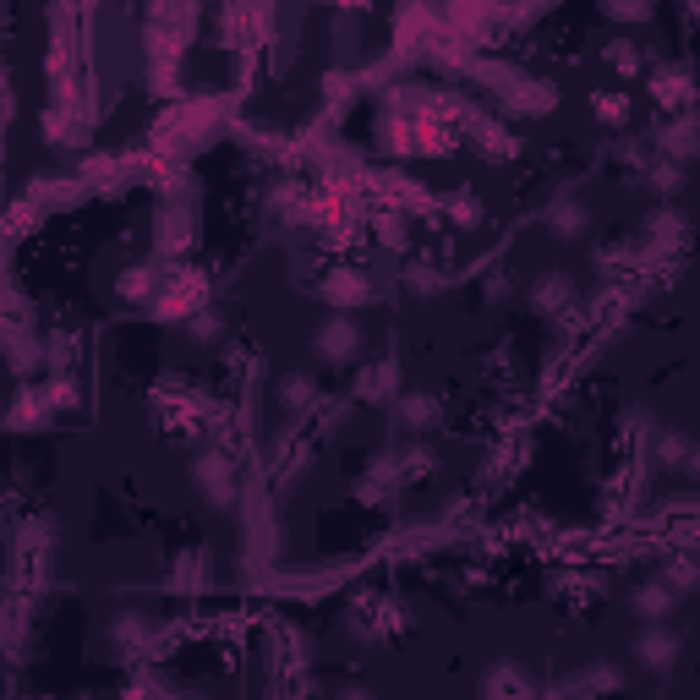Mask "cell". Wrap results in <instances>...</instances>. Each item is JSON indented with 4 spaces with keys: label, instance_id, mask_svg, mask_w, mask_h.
<instances>
[{
    "label": "cell",
    "instance_id": "52a82bcc",
    "mask_svg": "<svg viewBox=\"0 0 700 700\" xmlns=\"http://www.w3.org/2000/svg\"><path fill=\"white\" fill-rule=\"evenodd\" d=\"M635 651H640V662H646V668H668L673 651H679V635H673V629H646Z\"/></svg>",
    "mask_w": 700,
    "mask_h": 700
},
{
    "label": "cell",
    "instance_id": "277c9868",
    "mask_svg": "<svg viewBox=\"0 0 700 700\" xmlns=\"http://www.w3.org/2000/svg\"><path fill=\"white\" fill-rule=\"evenodd\" d=\"M591 230V214L580 197H564V203H553V236L558 241H580Z\"/></svg>",
    "mask_w": 700,
    "mask_h": 700
},
{
    "label": "cell",
    "instance_id": "6da1fadb",
    "mask_svg": "<svg viewBox=\"0 0 700 700\" xmlns=\"http://www.w3.org/2000/svg\"><path fill=\"white\" fill-rule=\"evenodd\" d=\"M312 345H318V361H334V367H340V361H356V350H361V329L345 318V312H334V318L323 323L318 334H312Z\"/></svg>",
    "mask_w": 700,
    "mask_h": 700
},
{
    "label": "cell",
    "instance_id": "8fae6325",
    "mask_svg": "<svg viewBox=\"0 0 700 700\" xmlns=\"http://www.w3.org/2000/svg\"><path fill=\"white\" fill-rule=\"evenodd\" d=\"M684 465H690V471L700 476V449H690V454H684Z\"/></svg>",
    "mask_w": 700,
    "mask_h": 700
},
{
    "label": "cell",
    "instance_id": "8992f818",
    "mask_svg": "<svg viewBox=\"0 0 700 700\" xmlns=\"http://www.w3.org/2000/svg\"><path fill=\"white\" fill-rule=\"evenodd\" d=\"M673 602H679V591H673L668 580H651V586H640V591H635V613L646 618V624L668 618V613H673Z\"/></svg>",
    "mask_w": 700,
    "mask_h": 700
},
{
    "label": "cell",
    "instance_id": "9c48e42d",
    "mask_svg": "<svg viewBox=\"0 0 700 700\" xmlns=\"http://www.w3.org/2000/svg\"><path fill=\"white\" fill-rule=\"evenodd\" d=\"M487 690H493L498 700H525V695H531V684H525L520 668H498L493 679H487Z\"/></svg>",
    "mask_w": 700,
    "mask_h": 700
},
{
    "label": "cell",
    "instance_id": "ba28073f",
    "mask_svg": "<svg viewBox=\"0 0 700 700\" xmlns=\"http://www.w3.org/2000/svg\"><path fill=\"white\" fill-rule=\"evenodd\" d=\"M651 93H657L662 104H690V77L673 72V66H657V72H651Z\"/></svg>",
    "mask_w": 700,
    "mask_h": 700
},
{
    "label": "cell",
    "instance_id": "7a4b0ae2",
    "mask_svg": "<svg viewBox=\"0 0 700 700\" xmlns=\"http://www.w3.org/2000/svg\"><path fill=\"white\" fill-rule=\"evenodd\" d=\"M197 482H203V493L214 498V504H230V498H236V465H230V454L208 449L203 460H197Z\"/></svg>",
    "mask_w": 700,
    "mask_h": 700
},
{
    "label": "cell",
    "instance_id": "5b68a950",
    "mask_svg": "<svg viewBox=\"0 0 700 700\" xmlns=\"http://www.w3.org/2000/svg\"><path fill=\"white\" fill-rule=\"evenodd\" d=\"M575 301V285H569V274H542L531 285V307L536 312H558V307H569Z\"/></svg>",
    "mask_w": 700,
    "mask_h": 700
},
{
    "label": "cell",
    "instance_id": "3957f363",
    "mask_svg": "<svg viewBox=\"0 0 700 700\" xmlns=\"http://www.w3.org/2000/svg\"><path fill=\"white\" fill-rule=\"evenodd\" d=\"M367 296H372L367 274H350V268H340V274L323 285V301H329V307H361Z\"/></svg>",
    "mask_w": 700,
    "mask_h": 700
},
{
    "label": "cell",
    "instance_id": "30bf717a",
    "mask_svg": "<svg viewBox=\"0 0 700 700\" xmlns=\"http://www.w3.org/2000/svg\"><path fill=\"white\" fill-rule=\"evenodd\" d=\"M340 700H372V690H361V684H356V690H340Z\"/></svg>",
    "mask_w": 700,
    "mask_h": 700
}]
</instances>
